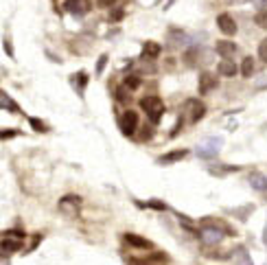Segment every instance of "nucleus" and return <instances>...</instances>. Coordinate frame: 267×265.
I'll return each mask as SVG.
<instances>
[{
  "instance_id": "72a5a7b5",
  "label": "nucleus",
  "mask_w": 267,
  "mask_h": 265,
  "mask_svg": "<svg viewBox=\"0 0 267 265\" xmlns=\"http://www.w3.org/2000/svg\"><path fill=\"white\" fill-rule=\"evenodd\" d=\"M18 134H20V131H14V129L5 131V129H3V134H0V138H3V141H9V138H14V136H18Z\"/></svg>"
},
{
  "instance_id": "9b49d317",
  "label": "nucleus",
  "mask_w": 267,
  "mask_h": 265,
  "mask_svg": "<svg viewBox=\"0 0 267 265\" xmlns=\"http://www.w3.org/2000/svg\"><path fill=\"white\" fill-rule=\"evenodd\" d=\"M219 86V81H217V77L212 75V72H202V77H199V94H210L212 90Z\"/></svg>"
},
{
  "instance_id": "aec40b11",
  "label": "nucleus",
  "mask_w": 267,
  "mask_h": 265,
  "mask_svg": "<svg viewBox=\"0 0 267 265\" xmlns=\"http://www.w3.org/2000/svg\"><path fill=\"white\" fill-rule=\"evenodd\" d=\"M226 213L234 215L239 221H247V217H250V215L254 213V204H245V206H241V208H232V210H226Z\"/></svg>"
},
{
  "instance_id": "5701e85b",
  "label": "nucleus",
  "mask_w": 267,
  "mask_h": 265,
  "mask_svg": "<svg viewBox=\"0 0 267 265\" xmlns=\"http://www.w3.org/2000/svg\"><path fill=\"white\" fill-rule=\"evenodd\" d=\"M252 72H254V59L245 57L243 62H241V75H243V77H252Z\"/></svg>"
},
{
  "instance_id": "f704fd0d",
  "label": "nucleus",
  "mask_w": 267,
  "mask_h": 265,
  "mask_svg": "<svg viewBox=\"0 0 267 265\" xmlns=\"http://www.w3.org/2000/svg\"><path fill=\"white\" fill-rule=\"evenodd\" d=\"M3 48L7 51L9 57H14V48H11V42H9V40H3Z\"/></svg>"
},
{
  "instance_id": "dca6fc26",
  "label": "nucleus",
  "mask_w": 267,
  "mask_h": 265,
  "mask_svg": "<svg viewBox=\"0 0 267 265\" xmlns=\"http://www.w3.org/2000/svg\"><path fill=\"white\" fill-rule=\"evenodd\" d=\"M123 237H125V241H127V243H129V245H134V248H147V250H151V248H154V243H151V241L149 239H145V237H138V234H134V232H127V234H123Z\"/></svg>"
},
{
  "instance_id": "2eb2a0df",
  "label": "nucleus",
  "mask_w": 267,
  "mask_h": 265,
  "mask_svg": "<svg viewBox=\"0 0 267 265\" xmlns=\"http://www.w3.org/2000/svg\"><path fill=\"white\" fill-rule=\"evenodd\" d=\"M215 51H217V55H219V57H232L236 53V44H234V42H230V40H219L215 44Z\"/></svg>"
},
{
  "instance_id": "9d476101",
  "label": "nucleus",
  "mask_w": 267,
  "mask_h": 265,
  "mask_svg": "<svg viewBox=\"0 0 267 265\" xmlns=\"http://www.w3.org/2000/svg\"><path fill=\"white\" fill-rule=\"evenodd\" d=\"M217 27L223 35H234L236 33V22L230 14H219L217 16Z\"/></svg>"
},
{
  "instance_id": "1a4fd4ad",
  "label": "nucleus",
  "mask_w": 267,
  "mask_h": 265,
  "mask_svg": "<svg viewBox=\"0 0 267 265\" xmlns=\"http://www.w3.org/2000/svg\"><path fill=\"white\" fill-rule=\"evenodd\" d=\"M199 226H208V228H217V230H221V232H226V237H234L236 230L232 226H228L226 221H221V219H212V217H204L202 221H199Z\"/></svg>"
},
{
  "instance_id": "393cba45",
  "label": "nucleus",
  "mask_w": 267,
  "mask_h": 265,
  "mask_svg": "<svg viewBox=\"0 0 267 265\" xmlns=\"http://www.w3.org/2000/svg\"><path fill=\"white\" fill-rule=\"evenodd\" d=\"M254 24L258 29H267V9H260L256 16H254Z\"/></svg>"
},
{
  "instance_id": "c85d7f7f",
  "label": "nucleus",
  "mask_w": 267,
  "mask_h": 265,
  "mask_svg": "<svg viewBox=\"0 0 267 265\" xmlns=\"http://www.w3.org/2000/svg\"><path fill=\"white\" fill-rule=\"evenodd\" d=\"M145 206H149V208H154V210H160V213H162V210H167V208H169L165 202H158V200H149L147 204H145Z\"/></svg>"
},
{
  "instance_id": "20e7f679",
  "label": "nucleus",
  "mask_w": 267,
  "mask_h": 265,
  "mask_svg": "<svg viewBox=\"0 0 267 265\" xmlns=\"http://www.w3.org/2000/svg\"><path fill=\"white\" fill-rule=\"evenodd\" d=\"M59 213L66 217H79V210H81V197L79 195H64L57 204Z\"/></svg>"
},
{
  "instance_id": "f8f14e48",
  "label": "nucleus",
  "mask_w": 267,
  "mask_h": 265,
  "mask_svg": "<svg viewBox=\"0 0 267 265\" xmlns=\"http://www.w3.org/2000/svg\"><path fill=\"white\" fill-rule=\"evenodd\" d=\"M247 184H250L254 191L265 193L267 191V176H265V173H260V171H252L250 176H247Z\"/></svg>"
},
{
  "instance_id": "c9c22d12",
  "label": "nucleus",
  "mask_w": 267,
  "mask_h": 265,
  "mask_svg": "<svg viewBox=\"0 0 267 265\" xmlns=\"http://www.w3.org/2000/svg\"><path fill=\"white\" fill-rule=\"evenodd\" d=\"M252 5L258 9H267V0H252Z\"/></svg>"
},
{
  "instance_id": "7c9ffc66",
  "label": "nucleus",
  "mask_w": 267,
  "mask_h": 265,
  "mask_svg": "<svg viewBox=\"0 0 267 265\" xmlns=\"http://www.w3.org/2000/svg\"><path fill=\"white\" fill-rule=\"evenodd\" d=\"M107 64V55H101L99 62H96V75H103V68H105Z\"/></svg>"
},
{
  "instance_id": "4be33fe9",
  "label": "nucleus",
  "mask_w": 267,
  "mask_h": 265,
  "mask_svg": "<svg viewBox=\"0 0 267 265\" xmlns=\"http://www.w3.org/2000/svg\"><path fill=\"white\" fill-rule=\"evenodd\" d=\"M232 261H236V263H252V256H250V252H247L245 245H236V248L232 250Z\"/></svg>"
},
{
  "instance_id": "473e14b6",
  "label": "nucleus",
  "mask_w": 267,
  "mask_h": 265,
  "mask_svg": "<svg viewBox=\"0 0 267 265\" xmlns=\"http://www.w3.org/2000/svg\"><path fill=\"white\" fill-rule=\"evenodd\" d=\"M118 0H96V5H99V7H103V9H107V7H114V5H116Z\"/></svg>"
},
{
  "instance_id": "ddd939ff",
  "label": "nucleus",
  "mask_w": 267,
  "mask_h": 265,
  "mask_svg": "<svg viewBox=\"0 0 267 265\" xmlns=\"http://www.w3.org/2000/svg\"><path fill=\"white\" fill-rule=\"evenodd\" d=\"M186 156H189V152L186 149H173V152H169L165 156H160L158 158V165H175V162H180V160H184Z\"/></svg>"
},
{
  "instance_id": "7ed1b4c3",
  "label": "nucleus",
  "mask_w": 267,
  "mask_h": 265,
  "mask_svg": "<svg viewBox=\"0 0 267 265\" xmlns=\"http://www.w3.org/2000/svg\"><path fill=\"white\" fill-rule=\"evenodd\" d=\"M206 116V105L202 103L199 99H189L184 103V118L189 120L191 125H195V123H199Z\"/></svg>"
},
{
  "instance_id": "4468645a",
  "label": "nucleus",
  "mask_w": 267,
  "mask_h": 265,
  "mask_svg": "<svg viewBox=\"0 0 267 265\" xmlns=\"http://www.w3.org/2000/svg\"><path fill=\"white\" fill-rule=\"evenodd\" d=\"M217 72H219L221 77H234L236 72H239V68H236V64L232 62V57H223L219 66H217Z\"/></svg>"
},
{
  "instance_id": "a878e982",
  "label": "nucleus",
  "mask_w": 267,
  "mask_h": 265,
  "mask_svg": "<svg viewBox=\"0 0 267 265\" xmlns=\"http://www.w3.org/2000/svg\"><path fill=\"white\" fill-rule=\"evenodd\" d=\"M125 18V7H110V20L120 22Z\"/></svg>"
},
{
  "instance_id": "b1692460",
  "label": "nucleus",
  "mask_w": 267,
  "mask_h": 265,
  "mask_svg": "<svg viewBox=\"0 0 267 265\" xmlns=\"http://www.w3.org/2000/svg\"><path fill=\"white\" fill-rule=\"evenodd\" d=\"M29 125L35 129V131H40V134H46L48 131V125L44 123V120H40V118H35V116H31L29 118Z\"/></svg>"
},
{
  "instance_id": "cd10ccee",
  "label": "nucleus",
  "mask_w": 267,
  "mask_h": 265,
  "mask_svg": "<svg viewBox=\"0 0 267 265\" xmlns=\"http://www.w3.org/2000/svg\"><path fill=\"white\" fill-rule=\"evenodd\" d=\"M125 86L129 88V90H136L138 86H141V77H136V75H127V77H125Z\"/></svg>"
},
{
  "instance_id": "c756f323",
  "label": "nucleus",
  "mask_w": 267,
  "mask_h": 265,
  "mask_svg": "<svg viewBox=\"0 0 267 265\" xmlns=\"http://www.w3.org/2000/svg\"><path fill=\"white\" fill-rule=\"evenodd\" d=\"M258 59H263L267 64V38L260 40V44H258Z\"/></svg>"
},
{
  "instance_id": "412c9836",
  "label": "nucleus",
  "mask_w": 267,
  "mask_h": 265,
  "mask_svg": "<svg viewBox=\"0 0 267 265\" xmlns=\"http://www.w3.org/2000/svg\"><path fill=\"white\" fill-rule=\"evenodd\" d=\"M169 42H171L173 46H182L189 42V35L184 31H180V29H169Z\"/></svg>"
},
{
  "instance_id": "423d86ee",
  "label": "nucleus",
  "mask_w": 267,
  "mask_h": 265,
  "mask_svg": "<svg viewBox=\"0 0 267 265\" xmlns=\"http://www.w3.org/2000/svg\"><path fill=\"white\" fill-rule=\"evenodd\" d=\"M64 7L72 16H86L88 11L92 9V3H90V0H66Z\"/></svg>"
},
{
  "instance_id": "6ab92c4d",
  "label": "nucleus",
  "mask_w": 267,
  "mask_h": 265,
  "mask_svg": "<svg viewBox=\"0 0 267 265\" xmlns=\"http://www.w3.org/2000/svg\"><path fill=\"white\" fill-rule=\"evenodd\" d=\"M162 46L158 44V42H145L143 46V59H156L158 55H160Z\"/></svg>"
},
{
  "instance_id": "f03ea898",
  "label": "nucleus",
  "mask_w": 267,
  "mask_h": 265,
  "mask_svg": "<svg viewBox=\"0 0 267 265\" xmlns=\"http://www.w3.org/2000/svg\"><path fill=\"white\" fill-rule=\"evenodd\" d=\"M221 147H223V138L221 136H210L197 147V156L204 158V160H212L217 154L221 152Z\"/></svg>"
},
{
  "instance_id": "e433bc0d",
  "label": "nucleus",
  "mask_w": 267,
  "mask_h": 265,
  "mask_svg": "<svg viewBox=\"0 0 267 265\" xmlns=\"http://www.w3.org/2000/svg\"><path fill=\"white\" fill-rule=\"evenodd\" d=\"M263 243H265V248H267V221H265V230H263Z\"/></svg>"
},
{
  "instance_id": "f3484780",
  "label": "nucleus",
  "mask_w": 267,
  "mask_h": 265,
  "mask_svg": "<svg viewBox=\"0 0 267 265\" xmlns=\"http://www.w3.org/2000/svg\"><path fill=\"white\" fill-rule=\"evenodd\" d=\"M0 105H3V110H7V112H11V114H22V110H20V105L16 103L14 99H11V96L5 92H0Z\"/></svg>"
},
{
  "instance_id": "0eeeda50",
  "label": "nucleus",
  "mask_w": 267,
  "mask_h": 265,
  "mask_svg": "<svg viewBox=\"0 0 267 265\" xmlns=\"http://www.w3.org/2000/svg\"><path fill=\"white\" fill-rule=\"evenodd\" d=\"M223 237H226V232L217 230V228H208V226H204L202 232H199V239H202L206 245H219Z\"/></svg>"
},
{
  "instance_id": "4c0bfd02",
  "label": "nucleus",
  "mask_w": 267,
  "mask_h": 265,
  "mask_svg": "<svg viewBox=\"0 0 267 265\" xmlns=\"http://www.w3.org/2000/svg\"><path fill=\"white\" fill-rule=\"evenodd\" d=\"M226 3H230V5H236V3H245V0H226Z\"/></svg>"
},
{
  "instance_id": "f257e3e1",
  "label": "nucleus",
  "mask_w": 267,
  "mask_h": 265,
  "mask_svg": "<svg viewBox=\"0 0 267 265\" xmlns=\"http://www.w3.org/2000/svg\"><path fill=\"white\" fill-rule=\"evenodd\" d=\"M141 107L145 110L147 118H149L154 125L160 123L162 116H165V112H167V107H165V103H162V99H160V96H156V94L143 96V99H141Z\"/></svg>"
},
{
  "instance_id": "bb28decb",
  "label": "nucleus",
  "mask_w": 267,
  "mask_h": 265,
  "mask_svg": "<svg viewBox=\"0 0 267 265\" xmlns=\"http://www.w3.org/2000/svg\"><path fill=\"white\" fill-rule=\"evenodd\" d=\"M145 261H147V263H169V261H171V258H169V256L165 254V252H158V254H151V256H147V258H145Z\"/></svg>"
},
{
  "instance_id": "39448f33",
  "label": "nucleus",
  "mask_w": 267,
  "mask_h": 265,
  "mask_svg": "<svg viewBox=\"0 0 267 265\" xmlns=\"http://www.w3.org/2000/svg\"><path fill=\"white\" fill-rule=\"evenodd\" d=\"M136 129H138V112L127 110L123 114V118H120V131H123L125 136H134Z\"/></svg>"
},
{
  "instance_id": "2f4dec72",
  "label": "nucleus",
  "mask_w": 267,
  "mask_h": 265,
  "mask_svg": "<svg viewBox=\"0 0 267 265\" xmlns=\"http://www.w3.org/2000/svg\"><path fill=\"white\" fill-rule=\"evenodd\" d=\"M125 88H127V86H123V88H118V90H116V99L120 101V103H125V101L129 99V94H125Z\"/></svg>"
},
{
  "instance_id": "a211bd4d",
  "label": "nucleus",
  "mask_w": 267,
  "mask_h": 265,
  "mask_svg": "<svg viewBox=\"0 0 267 265\" xmlns=\"http://www.w3.org/2000/svg\"><path fill=\"white\" fill-rule=\"evenodd\" d=\"M88 81H90V77H88V72H86V70H79L77 75H72V86L77 88L79 96H83V90H86Z\"/></svg>"
},
{
  "instance_id": "6e6552de",
  "label": "nucleus",
  "mask_w": 267,
  "mask_h": 265,
  "mask_svg": "<svg viewBox=\"0 0 267 265\" xmlns=\"http://www.w3.org/2000/svg\"><path fill=\"white\" fill-rule=\"evenodd\" d=\"M22 241L24 239H18V237H11V234L3 232V243H0V250H3V254H16V252L22 250Z\"/></svg>"
}]
</instances>
